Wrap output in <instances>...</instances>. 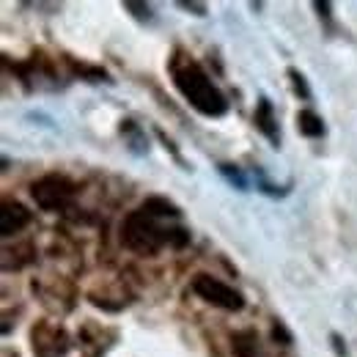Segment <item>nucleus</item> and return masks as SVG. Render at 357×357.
<instances>
[{"label": "nucleus", "mask_w": 357, "mask_h": 357, "mask_svg": "<svg viewBox=\"0 0 357 357\" xmlns=\"http://www.w3.org/2000/svg\"><path fill=\"white\" fill-rule=\"evenodd\" d=\"M121 8L135 17L137 22H154V8H151V3H137V0H124L121 3Z\"/></svg>", "instance_id": "nucleus-13"}, {"label": "nucleus", "mask_w": 357, "mask_h": 357, "mask_svg": "<svg viewBox=\"0 0 357 357\" xmlns=\"http://www.w3.org/2000/svg\"><path fill=\"white\" fill-rule=\"evenodd\" d=\"M330 344H333V349H335V355H338V357H349V352H347V344H344V338H341L338 333H330Z\"/></svg>", "instance_id": "nucleus-19"}, {"label": "nucleus", "mask_w": 357, "mask_h": 357, "mask_svg": "<svg viewBox=\"0 0 357 357\" xmlns=\"http://www.w3.org/2000/svg\"><path fill=\"white\" fill-rule=\"evenodd\" d=\"M178 8H184L187 14H195V17H206L209 14V6L206 3H190V0H178Z\"/></svg>", "instance_id": "nucleus-18"}, {"label": "nucleus", "mask_w": 357, "mask_h": 357, "mask_svg": "<svg viewBox=\"0 0 357 357\" xmlns=\"http://www.w3.org/2000/svg\"><path fill=\"white\" fill-rule=\"evenodd\" d=\"M31 223V209L20 201H3L0 206V234L8 239L14 234H20L25 225Z\"/></svg>", "instance_id": "nucleus-6"}, {"label": "nucleus", "mask_w": 357, "mask_h": 357, "mask_svg": "<svg viewBox=\"0 0 357 357\" xmlns=\"http://www.w3.org/2000/svg\"><path fill=\"white\" fill-rule=\"evenodd\" d=\"M231 347H234V357H267L261 344H259V333L256 330H236L231 335Z\"/></svg>", "instance_id": "nucleus-8"}, {"label": "nucleus", "mask_w": 357, "mask_h": 357, "mask_svg": "<svg viewBox=\"0 0 357 357\" xmlns=\"http://www.w3.org/2000/svg\"><path fill=\"white\" fill-rule=\"evenodd\" d=\"M286 75H289V80H291V89H294V93H297L303 102H311L313 91H311V86H308V80H305V75H303L297 66H289V69H286Z\"/></svg>", "instance_id": "nucleus-12"}, {"label": "nucleus", "mask_w": 357, "mask_h": 357, "mask_svg": "<svg viewBox=\"0 0 357 357\" xmlns=\"http://www.w3.org/2000/svg\"><path fill=\"white\" fill-rule=\"evenodd\" d=\"M121 242L135 256H157L165 245L184 248L190 242V231L187 228H162L157 223V218L146 215L143 209H135L121 225Z\"/></svg>", "instance_id": "nucleus-2"}, {"label": "nucleus", "mask_w": 357, "mask_h": 357, "mask_svg": "<svg viewBox=\"0 0 357 357\" xmlns=\"http://www.w3.org/2000/svg\"><path fill=\"white\" fill-rule=\"evenodd\" d=\"M253 124H256V130L264 135V137H267L275 149L280 146L278 113H275V107H272V102H269L267 96H259V102H256V113H253Z\"/></svg>", "instance_id": "nucleus-7"}, {"label": "nucleus", "mask_w": 357, "mask_h": 357, "mask_svg": "<svg viewBox=\"0 0 357 357\" xmlns=\"http://www.w3.org/2000/svg\"><path fill=\"white\" fill-rule=\"evenodd\" d=\"M146 215H151V218H162V220H178L181 218V209H178V204H174L171 198H165V195H149L146 201H143V206H140Z\"/></svg>", "instance_id": "nucleus-9"}, {"label": "nucleus", "mask_w": 357, "mask_h": 357, "mask_svg": "<svg viewBox=\"0 0 357 357\" xmlns=\"http://www.w3.org/2000/svg\"><path fill=\"white\" fill-rule=\"evenodd\" d=\"M69 333L52 321V319H42L33 324L31 330V349L36 357H66L69 355Z\"/></svg>", "instance_id": "nucleus-5"}, {"label": "nucleus", "mask_w": 357, "mask_h": 357, "mask_svg": "<svg viewBox=\"0 0 357 357\" xmlns=\"http://www.w3.org/2000/svg\"><path fill=\"white\" fill-rule=\"evenodd\" d=\"M121 135H124V143H127V149L132 151L135 157H143V154H149V137L143 132V127L132 121V119H124L121 121Z\"/></svg>", "instance_id": "nucleus-10"}, {"label": "nucleus", "mask_w": 357, "mask_h": 357, "mask_svg": "<svg viewBox=\"0 0 357 357\" xmlns=\"http://www.w3.org/2000/svg\"><path fill=\"white\" fill-rule=\"evenodd\" d=\"M297 130H300V135L313 137V140L327 132V127H324L321 116H319V113H313L311 107H305V110H300V113H297Z\"/></svg>", "instance_id": "nucleus-11"}, {"label": "nucleus", "mask_w": 357, "mask_h": 357, "mask_svg": "<svg viewBox=\"0 0 357 357\" xmlns=\"http://www.w3.org/2000/svg\"><path fill=\"white\" fill-rule=\"evenodd\" d=\"M154 132H157V137H160V140H162V146H165V149H168V151H171V154H174V160H176L178 165H181V168H184V171H187V168H190V165H187V162H184V157H181V151H178V149H176V143H174V140H171V137H168V135L162 132V130H154Z\"/></svg>", "instance_id": "nucleus-17"}, {"label": "nucleus", "mask_w": 357, "mask_h": 357, "mask_svg": "<svg viewBox=\"0 0 357 357\" xmlns=\"http://www.w3.org/2000/svg\"><path fill=\"white\" fill-rule=\"evenodd\" d=\"M218 171L223 174V178L231 184V187H236V190H248V176H245L236 165H231V162H220V165H218Z\"/></svg>", "instance_id": "nucleus-14"}, {"label": "nucleus", "mask_w": 357, "mask_h": 357, "mask_svg": "<svg viewBox=\"0 0 357 357\" xmlns=\"http://www.w3.org/2000/svg\"><path fill=\"white\" fill-rule=\"evenodd\" d=\"M192 291H195L204 303H209V305H215V308H220V311L239 313L245 308L242 291H236L234 286H228V283H223L220 278H215V275H209V272H198V275L192 278Z\"/></svg>", "instance_id": "nucleus-4"}, {"label": "nucleus", "mask_w": 357, "mask_h": 357, "mask_svg": "<svg viewBox=\"0 0 357 357\" xmlns=\"http://www.w3.org/2000/svg\"><path fill=\"white\" fill-rule=\"evenodd\" d=\"M313 8L319 11V17H324V20H330L333 17V3H327V0H316L313 3Z\"/></svg>", "instance_id": "nucleus-20"}, {"label": "nucleus", "mask_w": 357, "mask_h": 357, "mask_svg": "<svg viewBox=\"0 0 357 357\" xmlns=\"http://www.w3.org/2000/svg\"><path fill=\"white\" fill-rule=\"evenodd\" d=\"M77 195V184L63 174H45L31 184V198L45 212H61L66 209Z\"/></svg>", "instance_id": "nucleus-3"}, {"label": "nucleus", "mask_w": 357, "mask_h": 357, "mask_svg": "<svg viewBox=\"0 0 357 357\" xmlns=\"http://www.w3.org/2000/svg\"><path fill=\"white\" fill-rule=\"evenodd\" d=\"M168 72H171V83L181 93V99L201 116L206 119H223L228 113V99L225 93L206 75V69L190 58L187 52L176 50L168 61Z\"/></svg>", "instance_id": "nucleus-1"}, {"label": "nucleus", "mask_w": 357, "mask_h": 357, "mask_svg": "<svg viewBox=\"0 0 357 357\" xmlns=\"http://www.w3.org/2000/svg\"><path fill=\"white\" fill-rule=\"evenodd\" d=\"M269 333H272V341L275 344H283V347H291L294 344V335H291V330L280 321V319H272V327H269Z\"/></svg>", "instance_id": "nucleus-15"}, {"label": "nucleus", "mask_w": 357, "mask_h": 357, "mask_svg": "<svg viewBox=\"0 0 357 357\" xmlns=\"http://www.w3.org/2000/svg\"><path fill=\"white\" fill-rule=\"evenodd\" d=\"M72 63V69L80 75H86V80H107V72L105 69H99V66H86V63H77V61H69Z\"/></svg>", "instance_id": "nucleus-16"}]
</instances>
